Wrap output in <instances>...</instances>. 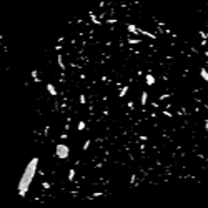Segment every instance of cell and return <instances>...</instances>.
Masks as SVG:
<instances>
[{
    "label": "cell",
    "mask_w": 208,
    "mask_h": 208,
    "mask_svg": "<svg viewBox=\"0 0 208 208\" xmlns=\"http://www.w3.org/2000/svg\"><path fill=\"white\" fill-rule=\"evenodd\" d=\"M145 80H147V85H153V83H155V77L150 75V73L145 77Z\"/></svg>",
    "instance_id": "3957f363"
},
{
    "label": "cell",
    "mask_w": 208,
    "mask_h": 208,
    "mask_svg": "<svg viewBox=\"0 0 208 208\" xmlns=\"http://www.w3.org/2000/svg\"><path fill=\"white\" fill-rule=\"evenodd\" d=\"M200 75H201V78L205 82H208V70L207 68H200Z\"/></svg>",
    "instance_id": "7a4b0ae2"
},
{
    "label": "cell",
    "mask_w": 208,
    "mask_h": 208,
    "mask_svg": "<svg viewBox=\"0 0 208 208\" xmlns=\"http://www.w3.org/2000/svg\"><path fill=\"white\" fill-rule=\"evenodd\" d=\"M147 100H148V93H147V92H143V93H142V100H140V102H142V105L147 103Z\"/></svg>",
    "instance_id": "277c9868"
},
{
    "label": "cell",
    "mask_w": 208,
    "mask_h": 208,
    "mask_svg": "<svg viewBox=\"0 0 208 208\" xmlns=\"http://www.w3.org/2000/svg\"><path fill=\"white\" fill-rule=\"evenodd\" d=\"M207 38H208V32H207Z\"/></svg>",
    "instance_id": "5b68a950"
},
{
    "label": "cell",
    "mask_w": 208,
    "mask_h": 208,
    "mask_svg": "<svg viewBox=\"0 0 208 208\" xmlns=\"http://www.w3.org/2000/svg\"><path fill=\"white\" fill-rule=\"evenodd\" d=\"M57 157H60V158L68 157V148H67L65 145H58L57 147Z\"/></svg>",
    "instance_id": "6da1fadb"
}]
</instances>
